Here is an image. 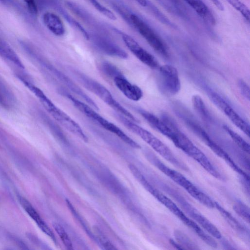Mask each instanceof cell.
<instances>
[{"label": "cell", "mask_w": 250, "mask_h": 250, "mask_svg": "<svg viewBox=\"0 0 250 250\" xmlns=\"http://www.w3.org/2000/svg\"><path fill=\"white\" fill-rule=\"evenodd\" d=\"M206 22L215 23V18L209 8L202 0H184Z\"/></svg>", "instance_id": "cell-19"}, {"label": "cell", "mask_w": 250, "mask_h": 250, "mask_svg": "<svg viewBox=\"0 0 250 250\" xmlns=\"http://www.w3.org/2000/svg\"><path fill=\"white\" fill-rule=\"evenodd\" d=\"M212 3L220 11L224 10V6L219 0H210Z\"/></svg>", "instance_id": "cell-34"}, {"label": "cell", "mask_w": 250, "mask_h": 250, "mask_svg": "<svg viewBox=\"0 0 250 250\" xmlns=\"http://www.w3.org/2000/svg\"><path fill=\"white\" fill-rule=\"evenodd\" d=\"M167 0L171 4L174 6V8H177L178 9H180L181 5H180V2L178 0Z\"/></svg>", "instance_id": "cell-35"}, {"label": "cell", "mask_w": 250, "mask_h": 250, "mask_svg": "<svg viewBox=\"0 0 250 250\" xmlns=\"http://www.w3.org/2000/svg\"><path fill=\"white\" fill-rule=\"evenodd\" d=\"M122 39L129 50L142 62L153 69L158 67L159 63L155 58L143 48L132 37L123 34Z\"/></svg>", "instance_id": "cell-13"}, {"label": "cell", "mask_w": 250, "mask_h": 250, "mask_svg": "<svg viewBox=\"0 0 250 250\" xmlns=\"http://www.w3.org/2000/svg\"><path fill=\"white\" fill-rule=\"evenodd\" d=\"M93 231L94 239H95L103 249L105 250H115L117 249L98 228L97 227H94Z\"/></svg>", "instance_id": "cell-22"}, {"label": "cell", "mask_w": 250, "mask_h": 250, "mask_svg": "<svg viewBox=\"0 0 250 250\" xmlns=\"http://www.w3.org/2000/svg\"><path fill=\"white\" fill-rule=\"evenodd\" d=\"M146 155L153 165L185 189L195 199L208 208H215V201L183 174L167 166L154 153L147 152Z\"/></svg>", "instance_id": "cell-2"}, {"label": "cell", "mask_w": 250, "mask_h": 250, "mask_svg": "<svg viewBox=\"0 0 250 250\" xmlns=\"http://www.w3.org/2000/svg\"><path fill=\"white\" fill-rule=\"evenodd\" d=\"M233 209L238 215L249 223L250 209L246 204L240 201H237L234 204Z\"/></svg>", "instance_id": "cell-30"}, {"label": "cell", "mask_w": 250, "mask_h": 250, "mask_svg": "<svg viewBox=\"0 0 250 250\" xmlns=\"http://www.w3.org/2000/svg\"><path fill=\"white\" fill-rule=\"evenodd\" d=\"M172 142L176 147L198 162L210 174L218 179L224 180L208 157L179 129Z\"/></svg>", "instance_id": "cell-7"}, {"label": "cell", "mask_w": 250, "mask_h": 250, "mask_svg": "<svg viewBox=\"0 0 250 250\" xmlns=\"http://www.w3.org/2000/svg\"><path fill=\"white\" fill-rule=\"evenodd\" d=\"M117 118L127 128L139 136L167 161L179 168L188 170V167L179 160L164 143L151 132L121 114H118Z\"/></svg>", "instance_id": "cell-3"}, {"label": "cell", "mask_w": 250, "mask_h": 250, "mask_svg": "<svg viewBox=\"0 0 250 250\" xmlns=\"http://www.w3.org/2000/svg\"><path fill=\"white\" fill-rule=\"evenodd\" d=\"M44 24L53 34L61 37L65 32L64 23L61 18L52 12H46L42 16Z\"/></svg>", "instance_id": "cell-18"}, {"label": "cell", "mask_w": 250, "mask_h": 250, "mask_svg": "<svg viewBox=\"0 0 250 250\" xmlns=\"http://www.w3.org/2000/svg\"><path fill=\"white\" fill-rule=\"evenodd\" d=\"M75 77L88 90L97 95L110 107L132 121L138 123V120L130 112L125 108L113 97L110 92L97 81L79 72H75Z\"/></svg>", "instance_id": "cell-6"}, {"label": "cell", "mask_w": 250, "mask_h": 250, "mask_svg": "<svg viewBox=\"0 0 250 250\" xmlns=\"http://www.w3.org/2000/svg\"><path fill=\"white\" fill-rule=\"evenodd\" d=\"M14 101V97L6 87L0 82V104L5 107H9Z\"/></svg>", "instance_id": "cell-27"}, {"label": "cell", "mask_w": 250, "mask_h": 250, "mask_svg": "<svg viewBox=\"0 0 250 250\" xmlns=\"http://www.w3.org/2000/svg\"><path fill=\"white\" fill-rule=\"evenodd\" d=\"M128 168L137 180L159 202L196 233L207 244L212 248H217L218 244L216 241L196 222L188 217L171 199L150 184L136 166L130 164Z\"/></svg>", "instance_id": "cell-1"}, {"label": "cell", "mask_w": 250, "mask_h": 250, "mask_svg": "<svg viewBox=\"0 0 250 250\" xmlns=\"http://www.w3.org/2000/svg\"><path fill=\"white\" fill-rule=\"evenodd\" d=\"M113 82L117 88L128 99L138 101L143 97L142 89L131 83L124 76L115 77Z\"/></svg>", "instance_id": "cell-16"}, {"label": "cell", "mask_w": 250, "mask_h": 250, "mask_svg": "<svg viewBox=\"0 0 250 250\" xmlns=\"http://www.w3.org/2000/svg\"><path fill=\"white\" fill-rule=\"evenodd\" d=\"M215 208L221 214L229 225L237 231L243 233L245 228L229 212L222 207L218 203L215 201Z\"/></svg>", "instance_id": "cell-20"}, {"label": "cell", "mask_w": 250, "mask_h": 250, "mask_svg": "<svg viewBox=\"0 0 250 250\" xmlns=\"http://www.w3.org/2000/svg\"><path fill=\"white\" fill-rule=\"evenodd\" d=\"M52 225L66 249L72 250L73 248L72 242L63 228L57 223H53Z\"/></svg>", "instance_id": "cell-26"}, {"label": "cell", "mask_w": 250, "mask_h": 250, "mask_svg": "<svg viewBox=\"0 0 250 250\" xmlns=\"http://www.w3.org/2000/svg\"><path fill=\"white\" fill-rule=\"evenodd\" d=\"M159 81L161 90L167 94L174 95L181 89L179 73L175 67L169 64L159 68Z\"/></svg>", "instance_id": "cell-9"}, {"label": "cell", "mask_w": 250, "mask_h": 250, "mask_svg": "<svg viewBox=\"0 0 250 250\" xmlns=\"http://www.w3.org/2000/svg\"><path fill=\"white\" fill-rule=\"evenodd\" d=\"M101 69L104 74L113 79L116 77L123 76L116 66L108 62H103L101 65Z\"/></svg>", "instance_id": "cell-29"}, {"label": "cell", "mask_w": 250, "mask_h": 250, "mask_svg": "<svg viewBox=\"0 0 250 250\" xmlns=\"http://www.w3.org/2000/svg\"><path fill=\"white\" fill-rule=\"evenodd\" d=\"M158 185L178 203L190 219L213 237L218 239L222 238L221 232L215 226L188 202L177 190L163 182H158Z\"/></svg>", "instance_id": "cell-4"}, {"label": "cell", "mask_w": 250, "mask_h": 250, "mask_svg": "<svg viewBox=\"0 0 250 250\" xmlns=\"http://www.w3.org/2000/svg\"><path fill=\"white\" fill-rule=\"evenodd\" d=\"M23 1L30 13L33 15H36L38 13V7L35 0H23Z\"/></svg>", "instance_id": "cell-33"}, {"label": "cell", "mask_w": 250, "mask_h": 250, "mask_svg": "<svg viewBox=\"0 0 250 250\" xmlns=\"http://www.w3.org/2000/svg\"><path fill=\"white\" fill-rule=\"evenodd\" d=\"M50 114L63 127L87 142L88 138L81 126L65 112L57 106Z\"/></svg>", "instance_id": "cell-14"}, {"label": "cell", "mask_w": 250, "mask_h": 250, "mask_svg": "<svg viewBox=\"0 0 250 250\" xmlns=\"http://www.w3.org/2000/svg\"><path fill=\"white\" fill-rule=\"evenodd\" d=\"M44 65L48 69L52 72L54 75L61 80L64 84H65L74 93L81 97L83 99L87 104L92 106L95 110H99L97 104L90 98L83 90H82L77 85H76L71 80L65 76L62 72L54 68L53 66L43 62Z\"/></svg>", "instance_id": "cell-15"}, {"label": "cell", "mask_w": 250, "mask_h": 250, "mask_svg": "<svg viewBox=\"0 0 250 250\" xmlns=\"http://www.w3.org/2000/svg\"><path fill=\"white\" fill-rule=\"evenodd\" d=\"M193 131L205 142L211 150L217 156L223 159L234 170L241 175L243 178L249 181V175L237 166L230 156L212 140L201 126L199 125H197Z\"/></svg>", "instance_id": "cell-11"}, {"label": "cell", "mask_w": 250, "mask_h": 250, "mask_svg": "<svg viewBox=\"0 0 250 250\" xmlns=\"http://www.w3.org/2000/svg\"><path fill=\"white\" fill-rule=\"evenodd\" d=\"M0 55L12 62L17 57V54L5 41L0 39Z\"/></svg>", "instance_id": "cell-28"}, {"label": "cell", "mask_w": 250, "mask_h": 250, "mask_svg": "<svg viewBox=\"0 0 250 250\" xmlns=\"http://www.w3.org/2000/svg\"><path fill=\"white\" fill-rule=\"evenodd\" d=\"M130 18L135 28L149 45L163 57L168 58L169 53L166 44L153 29L136 14H131Z\"/></svg>", "instance_id": "cell-8"}, {"label": "cell", "mask_w": 250, "mask_h": 250, "mask_svg": "<svg viewBox=\"0 0 250 250\" xmlns=\"http://www.w3.org/2000/svg\"><path fill=\"white\" fill-rule=\"evenodd\" d=\"M65 96L77 109L97 122L104 128L117 136L130 146L135 148H141L138 144L127 136L120 127L100 115L90 105L76 99L69 94H65Z\"/></svg>", "instance_id": "cell-5"}, {"label": "cell", "mask_w": 250, "mask_h": 250, "mask_svg": "<svg viewBox=\"0 0 250 250\" xmlns=\"http://www.w3.org/2000/svg\"><path fill=\"white\" fill-rule=\"evenodd\" d=\"M192 103L195 110L203 119L207 122L211 120L210 113L204 101L199 95L193 96Z\"/></svg>", "instance_id": "cell-21"}, {"label": "cell", "mask_w": 250, "mask_h": 250, "mask_svg": "<svg viewBox=\"0 0 250 250\" xmlns=\"http://www.w3.org/2000/svg\"><path fill=\"white\" fill-rule=\"evenodd\" d=\"M139 112L152 128L173 141L178 128L170 118L164 116L161 119L144 110H140Z\"/></svg>", "instance_id": "cell-12"}, {"label": "cell", "mask_w": 250, "mask_h": 250, "mask_svg": "<svg viewBox=\"0 0 250 250\" xmlns=\"http://www.w3.org/2000/svg\"><path fill=\"white\" fill-rule=\"evenodd\" d=\"M0 1L6 5L11 4L13 1V0H0Z\"/></svg>", "instance_id": "cell-37"}, {"label": "cell", "mask_w": 250, "mask_h": 250, "mask_svg": "<svg viewBox=\"0 0 250 250\" xmlns=\"http://www.w3.org/2000/svg\"><path fill=\"white\" fill-rule=\"evenodd\" d=\"M93 6L103 15L112 20H116V17L114 14L97 0H89Z\"/></svg>", "instance_id": "cell-31"}, {"label": "cell", "mask_w": 250, "mask_h": 250, "mask_svg": "<svg viewBox=\"0 0 250 250\" xmlns=\"http://www.w3.org/2000/svg\"><path fill=\"white\" fill-rule=\"evenodd\" d=\"M174 235L176 240L184 249V247L190 250L199 249L196 245L186 234L180 230H175Z\"/></svg>", "instance_id": "cell-24"}, {"label": "cell", "mask_w": 250, "mask_h": 250, "mask_svg": "<svg viewBox=\"0 0 250 250\" xmlns=\"http://www.w3.org/2000/svg\"><path fill=\"white\" fill-rule=\"evenodd\" d=\"M169 242L174 247L178 249H184L179 243H176L173 240H170Z\"/></svg>", "instance_id": "cell-36"}, {"label": "cell", "mask_w": 250, "mask_h": 250, "mask_svg": "<svg viewBox=\"0 0 250 250\" xmlns=\"http://www.w3.org/2000/svg\"><path fill=\"white\" fill-rule=\"evenodd\" d=\"M208 95L211 101L223 112L229 120L244 134L249 137L250 133L249 124L218 93L214 91H209Z\"/></svg>", "instance_id": "cell-10"}, {"label": "cell", "mask_w": 250, "mask_h": 250, "mask_svg": "<svg viewBox=\"0 0 250 250\" xmlns=\"http://www.w3.org/2000/svg\"><path fill=\"white\" fill-rule=\"evenodd\" d=\"M223 128L240 148L248 153H250V147L249 143L227 125H224Z\"/></svg>", "instance_id": "cell-23"}, {"label": "cell", "mask_w": 250, "mask_h": 250, "mask_svg": "<svg viewBox=\"0 0 250 250\" xmlns=\"http://www.w3.org/2000/svg\"><path fill=\"white\" fill-rule=\"evenodd\" d=\"M233 8L239 12L250 22V11L249 8L240 0H226Z\"/></svg>", "instance_id": "cell-25"}, {"label": "cell", "mask_w": 250, "mask_h": 250, "mask_svg": "<svg viewBox=\"0 0 250 250\" xmlns=\"http://www.w3.org/2000/svg\"><path fill=\"white\" fill-rule=\"evenodd\" d=\"M158 2H159L160 3H161L163 5H164V6L166 7H167V4L163 0H157Z\"/></svg>", "instance_id": "cell-38"}, {"label": "cell", "mask_w": 250, "mask_h": 250, "mask_svg": "<svg viewBox=\"0 0 250 250\" xmlns=\"http://www.w3.org/2000/svg\"><path fill=\"white\" fill-rule=\"evenodd\" d=\"M239 90L242 95L247 100L250 99V91L248 84L243 80H239L238 82Z\"/></svg>", "instance_id": "cell-32"}, {"label": "cell", "mask_w": 250, "mask_h": 250, "mask_svg": "<svg viewBox=\"0 0 250 250\" xmlns=\"http://www.w3.org/2000/svg\"><path fill=\"white\" fill-rule=\"evenodd\" d=\"M19 199L22 208L29 216L34 221L39 228L56 243L57 242L56 239L53 232L30 203L25 198L21 196H20Z\"/></svg>", "instance_id": "cell-17"}]
</instances>
